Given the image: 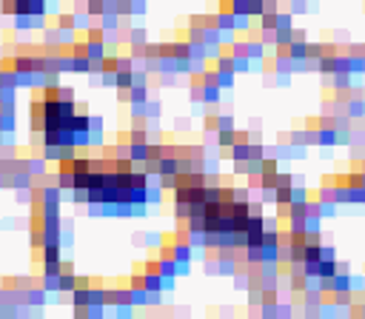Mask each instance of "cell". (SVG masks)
Instances as JSON below:
<instances>
[{"instance_id":"6da1fadb","label":"cell","mask_w":365,"mask_h":319,"mask_svg":"<svg viewBox=\"0 0 365 319\" xmlns=\"http://www.w3.org/2000/svg\"><path fill=\"white\" fill-rule=\"evenodd\" d=\"M146 143H148V134L143 128H134V131L128 134V146H146Z\"/></svg>"},{"instance_id":"7a4b0ae2","label":"cell","mask_w":365,"mask_h":319,"mask_svg":"<svg viewBox=\"0 0 365 319\" xmlns=\"http://www.w3.org/2000/svg\"><path fill=\"white\" fill-rule=\"evenodd\" d=\"M305 282H308L305 273H294V276H291V288H294V291H300V294L305 291Z\"/></svg>"},{"instance_id":"3957f363","label":"cell","mask_w":365,"mask_h":319,"mask_svg":"<svg viewBox=\"0 0 365 319\" xmlns=\"http://www.w3.org/2000/svg\"><path fill=\"white\" fill-rule=\"evenodd\" d=\"M57 29H60V32H68V29H74V14H60V23H57Z\"/></svg>"},{"instance_id":"277c9868","label":"cell","mask_w":365,"mask_h":319,"mask_svg":"<svg viewBox=\"0 0 365 319\" xmlns=\"http://www.w3.org/2000/svg\"><path fill=\"white\" fill-rule=\"evenodd\" d=\"M60 100H74V91L66 89V86H60Z\"/></svg>"}]
</instances>
